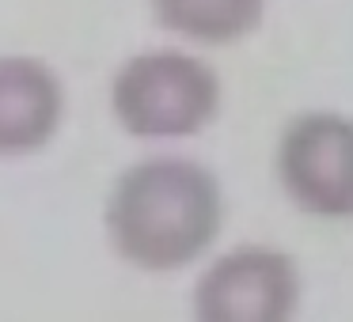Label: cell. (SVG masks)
Segmentation results:
<instances>
[{
  "label": "cell",
  "instance_id": "1",
  "mask_svg": "<svg viewBox=\"0 0 353 322\" xmlns=\"http://www.w3.org/2000/svg\"><path fill=\"white\" fill-rule=\"evenodd\" d=\"M224 193L209 167L156 155L125 167L107 197V239L114 254L145 273H175L198 261L221 235Z\"/></svg>",
  "mask_w": 353,
  "mask_h": 322
},
{
  "label": "cell",
  "instance_id": "2",
  "mask_svg": "<svg viewBox=\"0 0 353 322\" xmlns=\"http://www.w3.org/2000/svg\"><path fill=\"white\" fill-rule=\"evenodd\" d=\"M221 76L183 50L137 54L110 80V114L130 137H194L221 114Z\"/></svg>",
  "mask_w": 353,
  "mask_h": 322
},
{
  "label": "cell",
  "instance_id": "3",
  "mask_svg": "<svg viewBox=\"0 0 353 322\" xmlns=\"http://www.w3.org/2000/svg\"><path fill=\"white\" fill-rule=\"evenodd\" d=\"M277 182L315 220H353V118L312 110L292 118L277 140Z\"/></svg>",
  "mask_w": 353,
  "mask_h": 322
},
{
  "label": "cell",
  "instance_id": "4",
  "mask_svg": "<svg viewBox=\"0 0 353 322\" xmlns=\"http://www.w3.org/2000/svg\"><path fill=\"white\" fill-rule=\"evenodd\" d=\"M304 296L292 254L277 246H232L194 284V314L201 322H289Z\"/></svg>",
  "mask_w": 353,
  "mask_h": 322
},
{
  "label": "cell",
  "instance_id": "5",
  "mask_svg": "<svg viewBox=\"0 0 353 322\" xmlns=\"http://www.w3.org/2000/svg\"><path fill=\"white\" fill-rule=\"evenodd\" d=\"M65 122V84L42 57H0V160L42 152Z\"/></svg>",
  "mask_w": 353,
  "mask_h": 322
},
{
  "label": "cell",
  "instance_id": "6",
  "mask_svg": "<svg viewBox=\"0 0 353 322\" xmlns=\"http://www.w3.org/2000/svg\"><path fill=\"white\" fill-rule=\"evenodd\" d=\"M160 19L179 39L198 46H232L259 31L266 0H148Z\"/></svg>",
  "mask_w": 353,
  "mask_h": 322
}]
</instances>
